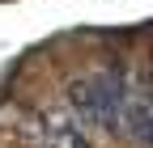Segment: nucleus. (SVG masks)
Here are the masks:
<instances>
[{
  "instance_id": "nucleus-1",
  "label": "nucleus",
  "mask_w": 153,
  "mask_h": 148,
  "mask_svg": "<svg viewBox=\"0 0 153 148\" xmlns=\"http://www.w3.org/2000/svg\"><path fill=\"white\" fill-rule=\"evenodd\" d=\"M68 97L72 106L81 110V114L89 123H98V127H115L123 119V102H128V81H123V72H98V76H85V81H76L68 89Z\"/></svg>"
},
{
  "instance_id": "nucleus-2",
  "label": "nucleus",
  "mask_w": 153,
  "mask_h": 148,
  "mask_svg": "<svg viewBox=\"0 0 153 148\" xmlns=\"http://www.w3.org/2000/svg\"><path fill=\"white\" fill-rule=\"evenodd\" d=\"M119 123L128 127V136L140 148H153V97H128Z\"/></svg>"
}]
</instances>
